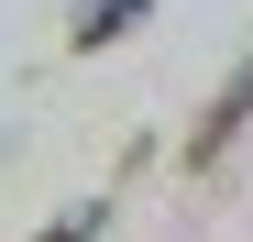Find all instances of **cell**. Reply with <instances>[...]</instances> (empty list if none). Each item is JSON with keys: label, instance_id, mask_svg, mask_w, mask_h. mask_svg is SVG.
Segmentation results:
<instances>
[{"label": "cell", "instance_id": "1", "mask_svg": "<svg viewBox=\"0 0 253 242\" xmlns=\"http://www.w3.org/2000/svg\"><path fill=\"white\" fill-rule=\"evenodd\" d=\"M242 121H253V55L220 77V99H209V110L187 121V165H198V176H209V165H220V154L242 143Z\"/></svg>", "mask_w": 253, "mask_h": 242}, {"label": "cell", "instance_id": "3", "mask_svg": "<svg viewBox=\"0 0 253 242\" xmlns=\"http://www.w3.org/2000/svg\"><path fill=\"white\" fill-rule=\"evenodd\" d=\"M99 220H110V198H77V209H66V220H55V231H33V242H88V231H99Z\"/></svg>", "mask_w": 253, "mask_h": 242}, {"label": "cell", "instance_id": "2", "mask_svg": "<svg viewBox=\"0 0 253 242\" xmlns=\"http://www.w3.org/2000/svg\"><path fill=\"white\" fill-rule=\"evenodd\" d=\"M132 22H154V0H88V11L66 22V44H77V55H110Z\"/></svg>", "mask_w": 253, "mask_h": 242}]
</instances>
